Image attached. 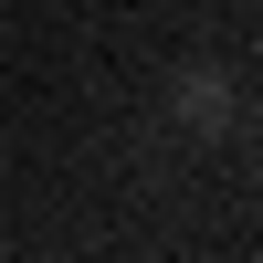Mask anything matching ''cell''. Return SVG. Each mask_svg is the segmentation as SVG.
Here are the masks:
<instances>
[{
    "instance_id": "1",
    "label": "cell",
    "mask_w": 263,
    "mask_h": 263,
    "mask_svg": "<svg viewBox=\"0 0 263 263\" xmlns=\"http://www.w3.org/2000/svg\"><path fill=\"white\" fill-rule=\"evenodd\" d=\"M168 105H179V126H190V137H221L242 95H232V74H221V63H179V95H168Z\"/></svg>"
}]
</instances>
